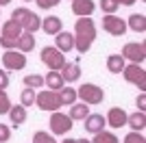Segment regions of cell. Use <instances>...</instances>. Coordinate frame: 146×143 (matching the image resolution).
I'll list each match as a JSON object with an SVG mask.
<instances>
[{
    "mask_svg": "<svg viewBox=\"0 0 146 143\" xmlns=\"http://www.w3.org/2000/svg\"><path fill=\"white\" fill-rule=\"evenodd\" d=\"M74 48L79 54H85L92 48L94 39H96V26H94V20L90 18H79L74 24Z\"/></svg>",
    "mask_w": 146,
    "mask_h": 143,
    "instance_id": "obj_1",
    "label": "cell"
},
{
    "mask_svg": "<svg viewBox=\"0 0 146 143\" xmlns=\"http://www.w3.org/2000/svg\"><path fill=\"white\" fill-rule=\"evenodd\" d=\"M22 33H24V30H22V26H20L18 22L7 20V22L2 24V28H0V46L5 48V50H13Z\"/></svg>",
    "mask_w": 146,
    "mask_h": 143,
    "instance_id": "obj_2",
    "label": "cell"
},
{
    "mask_svg": "<svg viewBox=\"0 0 146 143\" xmlns=\"http://www.w3.org/2000/svg\"><path fill=\"white\" fill-rule=\"evenodd\" d=\"M76 98L81 102H85L87 106H94V104H100L105 100V91L94 83H85L76 89Z\"/></svg>",
    "mask_w": 146,
    "mask_h": 143,
    "instance_id": "obj_3",
    "label": "cell"
},
{
    "mask_svg": "<svg viewBox=\"0 0 146 143\" xmlns=\"http://www.w3.org/2000/svg\"><path fill=\"white\" fill-rule=\"evenodd\" d=\"M42 63L50 72H59L66 65V54L61 50H57L55 46H46V48H42Z\"/></svg>",
    "mask_w": 146,
    "mask_h": 143,
    "instance_id": "obj_4",
    "label": "cell"
},
{
    "mask_svg": "<svg viewBox=\"0 0 146 143\" xmlns=\"http://www.w3.org/2000/svg\"><path fill=\"white\" fill-rule=\"evenodd\" d=\"M122 76H124L127 83L135 85V87L144 93V89H146V70L142 65H137V63H129V65H124Z\"/></svg>",
    "mask_w": 146,
    "mask_h": 143,
    "instance_id": "obj_5",
    "label": "cell"
},
{
    "mask_svg": "<svg viewBox=\"0 0 146 143\" xmlns=\"http://www.w3.org/2000/svg\"><path fill=\"white\" fill-rule=\"evenodd\" d=\"M35 104L37 108L42 111H48V113H55L61 108V100H59V93L57 91H50V89H44L35 95Z\"/></svg>",
    "mask_w": 146,
    "mask_h": 143,
    "instance_id": "obj_6",
    "label": "cell"
},
{
    "mask_svg": "<svg viewBox=\"0 0 146 143\" xmlns=\"http://www.w3.org/2000/svg\"><path fill=\"white\" fill-rule=\"evenodd\" d=\"M50 132L52 134H57V137H61V134H68V132L72 130V119H70V115L66 113H59V111H55V113L50 115Z\"/></svg>",
    "mask_w": 146,
    "mask_h": 143,
    "instance_id": "obj_7",
    "label": "cell"
},
{
    "mask_svg": "<svg viewBox=\"0 0 146 143\" xmlns=\"http://www.w3.org/2000/svg\"><path fill=\"white\" fill-rule=\"evenodd\" d=\"M2 67L7 72H20L26 67V54H22L20 50H5L2 54Z\"/></svg>",
    "mask_w": 146,
    "mask_h": 143,
    "instance_id": "obj_8",
    "label": "cell"
},
{
    "mask_svg": "<svg viewBox=\"0 0 146 143\" xmlns=\"http://www.w3.org/2000/svg\"><path fill=\"white\" fill-rule=\"evenodd\" d=\"M122 59L129 61V63H137V65H142L146 59V46L144 43H137V41H131L127 43V46L122 48Z\"/></svg>",
    "mask_w": 146,
    "mask_h": 143,
    "instance_id": "obj_9",
    "label": "cell"
},
{
    "mask_svg": "<svg viewBox=\"0 0 146 143\" xmlns=\"http://www.w3.org/2000/svg\"><path fill=\"white\" fill-rule=\"evenodd\" d=\"M103 30L113 35V37H122L127 33V22L122 18H118V15H105L103 18Z\"/></svg>",
    "mask_w": 146,
    "mask_h": 143,
    "instance_id": "obj_10",
    "label": "cell"
},
{
    "mask_svg": "<svg viewBox=\"0 0 146 143\" xmlns=\"http://www.w3.org/2000/svg\"><path fill=\"white\" fill-rule=\"evenodd\" d=\"M127 117L129 113L124 111V108L120 106H113L109 108V113H107V117H105V121H107V126H111V128H122V126H127Z\"/></svg>",
    "mask_w": 146,
    "mask_h": 143,
    "instance_id": "obj_11",
    "label": "cell"
},
{
    "mask_svg": "<svg viewBox=\"0 0 146 143\" xmlns=\"http://www.w3.org/2000/svg\"><path fill=\"white\" fill-rule=\"evenodd\" d=\"M85 132H90V134H96V132H103L105 130V126H107V121H105V117L100 113H90L85 119Z\"/></svg>",
    "mask_w": 146,
    "mask_h": 143,
    "instance_id": "obj_12",
    "label": "cell"
},
{
    "mask_svg": "<svg viewBox=\"0 0 146 143\" xmlns=\"http://www.w3.org/2000/svg\"><path fill=\"white\" fill-rule=\"evenodd\" d=\"M94 11H96L94 0H72V13L76 18H90Z\"/></svg>",
    "mask_w": 146,
    "mask_h": 143,
    "instance_id": "obj_13",
    "label": "cell"
},
{
    "mask_svg": "<svg viewBox=\"0 0 146 143\" xmlns=\"http://www.w3.org/2000/svg\"><path fill=\"white\" fill-rule=\"evenodd\" d=\"M55 48H57V50H61L63 54L70 52V50L74 48V35H72V33H68V30L57 33V35H55Z\"/></svg>",
    "mask_w": 146,
    "mask_h": 143,
    "instance_id": "obj_14",
    "label": "cell"
},
{
    "mask_svg": "<svg viewBox=\"0 0 146 143\" xmlns=\"http://www.w3.org/2000/svg\"><path fill=\"white\" fill-rule=\"evenodd\" d=\"M59 74H61V78H63V83H76L81 78V67H79V63H68L66 61V65L59 70Z\"/></svg>",
    "mask_w": 146,
    "mask_h": 143,
    "instance_id": "obj_15",
    "label": "cell"
},
{
    "mask_svg": "<svg viewBox=\"0 0 146 143\" xmlns=\"http://www.w3.org/2000/svg\"><path fill=\"white\" fill-rule=\"evenodd\" d=\"M42 30L46 35H57V33L63 30V22H61V18H57V15H48V18L42 20Z\"/></svg>",
    "mask_w": 146,
    "mask_h": 143,
    "instance_id": "obj_16",
    "label": "cell"
},
{
    "mask_svg": "<svg viewBox=\"0 0 146 143\" xmlns=\"http://www.w3.org/2000/svg\"><path fill=\"white\" fill-rule=\"evenodd\" d=\"M127 28L135 30V33H144L146 30V15L144 13H131L127 20Z\"/></svg>",
    "mask_w": 146,
    "mask_h": 143,
    "instance_id": "obj_17",
    "label": "cell"
},
{
    "mask_svg": "<svg viewBox=\"0 0 146 143\" xmlns=\"http://www.w3.org/2000/svg\"><path fill=\"white\" fill-rule=\"evenodd\" d=\"M44 85H46L50 91H59V89L66 87V83H63V78H61L59 72H48V74L44 76Z\"/></svg>",
    "mask_w": 146,
    "mask_h": 143,
    "instance_id": "obj_18",
    "label": "cell"
},
{
    "mask_svg": "<svg viewBox=\"0 0 146 143\" xmlns=\"http://www.w3.org/2000/svg\"><path fill=\"white\" fill-rule=\"evenodd\" d=\"M127 126H131V130H135V132H142L146 128V115L140 113V111L131 113L127 117Z\"/></svg>",
    "mask_w": 146,
    "mask_h": 143,
    "instance_id": "obj_19",
    "label": "cell"
},
{
    "mask_svg": "<svg viewBox=\"0 0 146 143\" xmlns=\"http://www.w3.org/2000/svg\"><path fill=\"white\" fill-rule=\"evenodd\" d=\"M35 48V35H31V33H22L18 39V43H15V50H20L22 54L31 52Z\"/></svg>",
    "mask_w": 146,
    "mask_h": 143,
    "instance_id": "obj_20",
    "label": "cell"
},
{
    "mask_svg": "<svg viewBox=\"0 0 146 143\" xmlns=\"http://www.w3.org/2000/svg\"><path fill=\"white\" fill-rule=\"evenodd\" d=\"M124 65H127V61L122 59V54H109L107 56V70L111 74H122Z\"/></svg>",
    "mask_w": 146,
    "mask_h": 143,
    "instance_id": "obj_21",
    "label": "cell"
},
{
    "mask_svg": "<svg viewBox=\"0 0 146 143\" xmlns=\"http://www.w3.org/2000/svg\"><path fill=\"white\" fill-rule=\"evenodd\" d=\"M9 119H11V124L18 128V126H22L26 121V108L20 104V106H11V111H9Z\"/></svg>",
    "mask_w": 146,
    "mask_h": 143,
    "instance_id": "obj_22",
    "label": "cell"
},
{
    "mask_svg": "<svg viewBox=\"0 0 146 143\" xmlns=\"http://www.w3.org/2000/svg\"><path fill=\"white\" fill-rule=\"evenodd\" d=\"M57 93H59L61 106H72L74 102L79 100V98H76V89H72V87H63V89H59Z\"/></svg>",
    "mask_w": 146,
    "mask_h": 143,
    "instance_id": "obj_23",
    "label": "cell"
},
{
    "mask_svg": "<svg viewBox=\"0 0 146 143\" xmlns=\"http://www.w3.org/2000/svg\"><path fill=\"white\" fill-rule=\"evenodd\" d=\"M90 115V106H87L85 102H74L72 106H70V119H85Z\"/></svg>",
    "mask_w": 146,
    "mask_h": 143,
    "instance_id": "obj_24",
    "label": "cell"
},
{
    "mask_svg": "<svg viewBox=\"0 0 146 143\" xmlns=\"http://www.w3.org/2000/svg\"><path fill=\"white\" fill-rule=\"evenodd\" d=\"M31 15H33L31 9H26V7H18V9L11 13V20H13V22H18L20 26H22V30H24V26H26V22L31 20Z\"/></svg>",
    "mask_w": 146,
    "mask_h": 143,
    "instance_id": "obj_25",
    "label": "cell"
},
{
    "mask_svg": "<svg viewBox=\"0 0 146 143\" xmlns=\"http://www.w3.org/2000/svg\"><path fill=\"white\" fill-rule=\"evenodd\" d=\"M92 143H120V139H118L116 134H113V132L103 130V132H96V134H94Z\"/></svg>",
    "mask_w": 146,
    "mask_h": 143,
    "instance_id": "obj_26",
    "label": "cell"
},
{
    "mask_svg": "<svg viewBox=\"0 0 146 143\" xmlns=\"http://www.w3.org/2000/svg\"><path fill=\"white\" fill-rule=\"evenodd\" d=\"M24 85L29 89H42L44 87V76H39V74H29V76H24Z\"/></svg>",
    "mask_w": 146,
    "mask_h": 143,
    "instance_id": "obj_27",
    "label": "cell"
},
{
    "mask_svg": "<svg viewBox=\"0 0 146 143\" xmlns=\"http://www.w3.org/2000/svg\"><path fill=\"white\" fill-rule=\"evenodd\" d=\"M39 28H42V18H39L37 13H33V15H31V20L26 22V26H24V33H31V35H35Z\"/></svg>",
    "mask_w": 146,
    "mask_h": 143,
    "instance_id": "obj_28",
    "label": "cell"
},
{
    "mask_svg": "<svg viewBox=\"0 0 146 143\" xmlns=\"http://www.w3.org/2000/svg\"><path fill=\"white\" fill-rule=\"evenodd\" d=\"M35 95H37V91H35V89H29V87H26V89L22 91V95H20V100H22V106H24V108L33 106V104H35Z\"/></svg>",
    "mask_w": 146,
    "mask_h": 143,
    "instance_id": "obj_29",
    "label": "cell"
},
{
    "mask_svg": "<svg viewBox=\"0 0 146 143\" xmlns=\"http://www.w3.org/2000/svg\"><path fill=\"white\" fill-rule=\"evenodd\" d=\"M33 143H57V139L46 130H37L33 134Z\"/></svg>",
    "mask_w": 146,
    "mask_h": 143,
    "instance_id": "obj_30",
    "label": "cell"
},
{
    "mask_svg": "<svg viewBox=\"0 0 146 143\" xmlns=\"http://www.w3.org/2000/svg\"><path fill=\"white\" fill-rule=\"evenodd\" d=\"M9 111H11V100L5 89H0V115H7Z\"/></svg>",
    "mask_w": 146,
    "mask_h": 143,
    "instance_id": "obj_31",
    "label": "cell"
},
{
    "mask_svg": "<svg viewBox=\"0 0 146 143\" xmlns=\"http://www.w3.org/2000/svg\"><path fill=\"white\" fill-rule=\"evenodd\" d=\"M122 143H146V137L142 134V132L131 130V132L127 134V137H124V141H122Z\"/></svg>",
    "mask_w": 146,
    "mask_h": 143,
    "instance_id": "obj_32",
    "label": "cell"
},
{
    "mask_svg": "<svg viewBox=\"0 0 146 143\" xmlns=\"http://www.w3.org/2000/svg\"><path fill=\"white\" fill-rule=\"evenodd\" d=\"M100 9H103L107 15H116L118 11V5L113 2V0H100Z\"/></svg>",
    "mask_w": 146,
    "mask_h": 143,
    "instance_id": "obj_33",
    "label": "cell"
},
{
    "mask_svg": "<svg viewBox=\"0 0 146 143\" xmlns=\"http://www.w3.org/2000/svg\"><path fill=\"white\" fill-rule=\"evenodd\" d=\"M35 2H37V7H39V9H46V11H50L52 7L59 5L61 0H35Z\"/></svg>",
    "mask_w": 146,
    "mask_h": 143,
    "instance_id": "obj_34",
    "label": "cell"
},
{
    "mask_svg": "<svg viewBox=\"0 0 146 143\" xmlns=\"http://www.w3.org/2000/svg\"><path fill=\"white\" fill-rule=\"evenodd\" d=\"M9 137H11V128H9L7 124H0V143L9 141Z\"/></svg>",
    "mask_w": 146,
    "mask_h": 143,
    "instance_id": "obj_35",
    "label": "cell"
},
{
    "mask_svg": "<svg viewBox=\"0 0 146 143\" xmlns=\"http://www.w3.org/2000/svg\"><path fill=\"white\" fill-rule=\"evenodd\" d=\"M9 87V74L7 70H0V89H7Z\"/></svg>",
    "mask_w": 146,
    "mask_h": 143,
    "instance_id": "obj_36",
    "label": "cell"
},
{
    "mask_svg": "<svg viewBox=\"0 0 146 143\" xmlns=\"http://www.w3.org/2000/svg\"><path fill=\"white\" fill-rule=\"evenodd\" d=\"M137 111H140V113L146 111V95L144 93H140V98H137Z\"/></svg>",
    "mask_w": 146,
    "mask_h": 143,
    "instance_id": "obj_37",
    "label": "cell"
},
{
    "mask_svg": "<svg viewBox=\"0 0 146 143\" xmlns=\"http://www.w3.org/2000/svg\"><path fill=\"white\" fill-rule=\"evenodd\" d=\"M113 2H116L118 7H120V5H124V7H131V5H135L137 0H113Z\"/></svg>",
    "mask_w": 146,
    "mask_h": 143,
    "instance_id": "obj_38",
    "label": "cell"
},
{
    "mask_svg": "<svg viewBox=\"0 0 146 143\" xmlns=\"http://www.w3.org/2000/svg\"><path fill=\"white\" fill-rule=\"evenodd\" d=\"M61 143H76V139H66V141H61Z\"/></svg>",
    "mask_w": 146,
    "mask_h": 143,
    "instance_id": "obj_39",
    "label": "cell"
},
{
    "mask_svg": "<svg viewBox=\"0 0 146 143\" xmlns=\"http://www.w3.org/2000/svg\"><path fill=\"white\" fill-rule=\"evenodd\" d=\"M76 143H92V141H87V139H76Z\"/></svg>",
    "mask_w": 146,
    "mask_h": 143,
    "instance_id": "obj_40",
    "label": "cell"
},
{
    "mask_svg": "<svg viewBox=\"0 0 146 143\" xmlns=\"http://www.w3.org/2000/svg\"><path fill=\"white\" fill-rule=\"evenodd\" d=\"M11 0H0V7H5V5H9Z\"/></svg>",
    "mask_w": 146,
    "mask_h": 143,
    "instance_id": "obj_41",
    "label": "cell"
},
{
    "mask_svg": "<svg viewBox=\"0 0 146 143\" xmlns=\"http://www.w3.org/2000/svg\"><path fill=\"white\" fill-rule=\"evenodd\" d=\"M24 2H33V0H24Z\"/></svg>",
    "mask_w": 146,
    "mask_h": 143,
    "instance_id": "obj_42",
    "label": "cell"
}]
</instances>
